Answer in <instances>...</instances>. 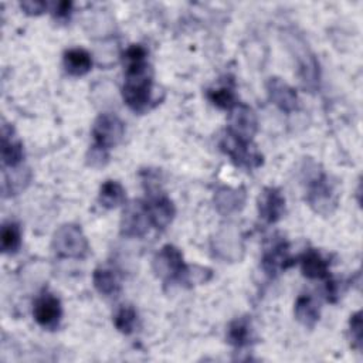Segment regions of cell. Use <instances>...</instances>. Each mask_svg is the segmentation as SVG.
<instances>
[{
    "mask_svg": "<svg viewBox=\"0 0 363 363\" xmlns=\"http://www.w3.org/2000/svg\"><path fill=\"white\" fill-rule=\"evenodd\" d=\"M267 94L269 101L284 112H294L298 109L299 99L295 89L278 77L267 81Z\"/></svg>",
    "mask_w": 363,
    "mask_h": 363,
    "instance_id": "11",
    "label": "cell"
},
{
    "mask_svg": "<svg viewBox=\"0 0 363 363\" xmlns=\"http://www.w3.org/2000/svg\"><path fill=\"white\" fill-rule=\"evenodd\" d=\"M294 312H295L296 320L306 328H313L315 323L319 320V315H320L319 303L309 294L298 296Z\"/></svg>",
    "mask_w": 363,
    "mask_h": 363,
    "instance_id": "18",
    "label": "cell"
},
{
    "mask_svg": "<svg viewBox=\"0 0 363 363\" xmlns=\"http://www.w3.org/2000/svg\"><path fill=\"white\" fill-rule=\"evenodd\" d=\"M146 208L152 225L160 230L166 228L172 223L176 213L172 200L164 194H157L152 197L149 201H146Z\"/></svg>",
    "mask_w": 363,
    "mask_h": 363,
    "instance_id": "14",
    "label": "cell"
},
{
    "mask_svg": "<svg viewBox=\"0 0 363 363\" xmlns=\"http://www.w3.org/2000/svg\"><path fill=\"white\" fill-rule=\"evenodd\" d=\"M252 337V329L251 323L247 318H237L233 320L227 329V340L235 346L242 347L250 343Z\"/></svg>",
    "mask_w": 363,
    "mask_h": 363,
    "instance_id": "22",
    "label": "cell"
},
{
    "mask_svg": "<svg viewBox=\"0 0 363 363\" xmlns=\"http://www.w3.org/2000/svg\"><path fill=\"white\" fill-rule=\"evenodd\" d=\"M261 262H262V269L268 275H277V274L285 271L288 267H291L294 264V261L289 255L286 241L285 240L274 241L271 244V247H268L264 251Z\"/></svg>",
    "mask_w": 363,
    "mask_h": 363,
    "instance_id": "13",
    "label": "cell"
},
{
    "mask_svg": "<svg viewBox=\"0 0 363 363\" xmlns=\"http://www.w3.org/2000/svg\"><path fill=\"white\" fill-rule=\"evenodd\" d=\"M289 47L298 64L299 77L303 85L309 89H315L319 82V65L315 55L311 52L308 44H305V41L299 35H291Z\"/></svg>",
    "mask_w": 363,
    "mask_h": 363,
    "instance_id": "5",
    "label": "cell"
},
{
    "mask_svg": "<svg viewBox=\"0 0 363 363\" xmlns=\"http://www.w3.org/2000/svg\"><path fill=\"white\" fill-rule=\"evenodd\" d=\"M221 149L231 157V160L248 170L257 169L262 164V155L257 150L251 140H244L227 130L225 136L221 139L220 143Z\"/></svg>",
    "mask_w": 363,
    "mask_h": 363,
    "instance_id": "4",
    "label": "cell"
},
{
    "mask_svg": "<svg viewBox=\"0 0 363 363\" xmlns=\"http://www.w3.org/2000/svg\"><path fill=\"white\" fill-rule=\"evenodd\" d=\"M230 112L228 132L240 139L251 140L258 129V121L254 111L244 104H237Z\"/></svg>",
    "mask_w": 363,
    "mask_h": 363,
    "instance_id": "10",
    "label": "cell"
},
{
    "mask_svg": "<svg viewBox=\"0 0 363 363\" xmlns=\"http://www.w3.org/2000/svg\"><path fill=\"white\" fill-rule=\"evenodd\" d=\"M301 271L309 279H326L329 277L328 261L315 250L305 251L301 258Z\"/></svg>",
    "mask_w": 363,
    "mask_h": 363,
    "instance_id": "16",
    "label": "cell"
},
{
    "mask_svg": "<svg viewBox=\"0 0 363 363\" xmlns=\"http://www.w3.org/2000/svg\"><path fill=\"white\" fill-rule=\"evenodd\" d=\"M207 96H208L210 102H213L216 106H218L221 109L231 111L237 105L235 94H234L233 88L227 86V85H223L216 89H210L207 92Z\"/></svg>",
    "mask_w": 363,
    "mask_h": 363,
    "instance_id": "25",
    "label": "cell"
},
{
    "mask_svg": "<svg viewBox=\"0 0 363 363\" xmlns=\"http://www.w3.org/2000/svg\"><path fill=\"white\" fill-rule=\"evenodd\" d=\"M71 3L69 1H60V3H57L55 4V7H54V13H55V16H58V17H67L68 14H69V11H71Z\"/></svg>",
    "mask_w": 363,
    "mask_h": 363,
    "instance_id": "28",
    "label": "cell"
},
{
    "mask_svg": "<svg viewBox=\"0 0 363 363\" xmlns=\"http://www.w3.org/2000/svg\"><path fill=\"white\" fill-rule=\"evenodd\" d=\"M306 200L309 206L319 214H330L336 207V194L325 174L320 173L311 180Z\"/></svg>",
    "mask_w": 363,
    "mask_h": 363,
    "instance_id": "7",
    "label": "cell"
},
{
    "mask_svg": "<svg viewBox=\"0 0 363 363\" xmlns=\"http://www.w3.org/2000/svg\"><path fill=\"white\" fill-rule=\"evenodd\" d=\"M349 328H350L352 343L356 349L360 350L362 349V313H360V311L350 316Z\"/></svg>",
    "mask_w": 363,
    "mask_h": 363,
    "instance_id": "26",
    "label": "cell"
},
{
    "mask_svg": "<svg viewBox=\"0 0 363 363\" xmlns=\"http://www.w3.org/2000/svg\"><path fill=\"white\" fill-rule=\"evenodd\" d=\"M52 247L60 257L75 259L85 258L89 251L88 240L77 224H64L58 227L54 233Z\"/></svg>",
    "mask_w": 363,
    "mask_h": 363,
    "instance_id": "2",
    "label": "cell"
},
{
    "mask_svg": "<svg viewBox=\"0 0 363 363\" xmlns=\"http://www.w3.org/2000/svg\"><path fill=\"white\" fill-rule=\"evenodd\" d=\"M91 133L94 139L92 147L108 152L111 147L116 146L122 140L125 126L115 113L104 112L95 119Z\"/></svg>",
    "mask_w": 363,
    "mask_h": 363,
    "instance_id": "3",
    "label": "cell"
},
{
    "mask_svg": "<svg viewBox=\"0 0 363 363\" xmlns=\"http://www.w3.org/2000/svg\"><path fill=\"white\" fill-rule=\"evenodd\" d=\"M285 211V197L277 187H265L258 196V213L265 223L278 221Z\"/></svg>",
    "mask_w": 363,
    "mask_h": 363,
    "instance_id": "12",
    "label": "cell"
},
{
    "mask_svg": "<svg viewBox=\"0 0 363 363\" xmlns=\"http://www.w3.org/2000/svg\"><path fill=\"white\" fill-rule=\"evenodd\" d=\"M21 9L27 13V14H40L44 11V9L47 7V4L44 1H23Z\"/></svg>",
    "mask_w": 363,
    "mask_h": 363,
    "instance_id": "27",
    "label": "cell"
},
{
    "mask_svg": "<svg viewBox=\"0 0 363 363\" xmlns=\"http://www.w3.org/2000/svg\"><path fill=\"white\" fill-rule=\"evenodd\" d=\"M92 282L95 289L104 296H115L121 291V281L111 268H96L92 275Z\"/></svg>",
    "mask_w": 363,
    "mask_h": 363,
    "instance_id": "19",
    "label": "cell"
},
{
    "mask_svg": "<svg viewBox=\"0 0 363 363\" xmlns=\"http://www.w3.org/2000/svg\"><path fill=\"white\" fill-rule=\"evenodd\" d=\"M24 157L23 145L13 135V128L3 125L1 129V162L4 167H16Z\"/></svg>",
    "mask_w": 363,
    "mask_h": 363,
    "instance_id": "15",
    "label": "cell"
},
{
    "mask_svg": "<svg viewBox=\"0 0 363 363\" xmlns=\"http://www.w3.org/2000/svg\"><path fill=\"white\" fill-rule=\"evenodd\" d=\"M0 241L4 254H14L21 245V230L18 224L14 221L4 223L0 233Z\"/></svg>",
    "mask_w": 363,
    "mask_h": 363,
    "instance_id": "23",
    "label": "cell"
},
{
    "mask_svg": "<svg viewBox=\"0 0 363 363\" xmlns=\"http://www.w3.org/2000/svg\"><path fill=\"white\" fill-rule=\"evenodd\" d=\"M33 316L40 326L45 329H55L62 316L60 299L50 292L41 294L34 302Z\"/></svg>",
    "mask_w": 363,
    "mask_h": 363,
    "instance_id": "9",
    "label": "cell"
},
{
    "mask_svg": "<svg viewBox=\"0 0 363 363\" xmlns=\"http://www.w3.org/2000/svg\"><path fill=\"white\" fill-rule=\"evenodd\" d=\"M152 225L146 203L136 200L129 203L121 218V233L126 237H142Z\"/></svg>",
    "mask_w": 363,
    "mask_h": 363,
    "instance_id": "8",
    "label": "cell"
},
{
    "mask_svg": "<svg viewBox=\"0 0 363 363\" xmlns=\"http://www.w3.org/2000/svg\"><path fill=\"white\" fill-rule=\"evenodd\" d=\"M138 320V313L133 306L130 305H122L113 315V325L115 328L129 335L133 332Z\"/></svg>",
    "mask_w": 363,
    "mask_h": 363,
    "instance_id": "24",
    "label": "cell"
},
{
    "mask_svg": "<svg viewBox=\"0 0 363 363\" xmlns=\"http://www.w3.org/2000/svg\"><path fill=\"white\" fill-rule=\"evenodd\" d=\"M98 200L105 208H115L125 203V189L116 180H106L99 187Z\"/></svg>",
    "mask_w": 363,
    "mask_h": 363,
    "instance_id": "21",
    "label": "cell"
},
{
    "mask_svg": "<svg viewBox=\"0 0 363 363\" xmlns=\"http://www.w3.org/2000/svg\"><path fill=\"white\" fill-rule=\"evenodd\" d=\"M64 67L69 75L82 77L92 68L91 54L84 48H71L64 54Z\"/></svg>",
    "mask_w": 363,
    "mask_h": 363,
    "instance_id": "17",
    "label": "cell"
},
{
    "mask_svg": "<svg viewBox=\"0 0 363 363\" xmlns=\"http://www.w3.org/2000/svg\"><path fill=\"white\" fill-rule=\"evenodd\" d=\"M244 200H245L244 190L230 189V187L218 189L214 196L216 207L223 214H230L233 211H237L238 208L242 207Z\"/></svg>",
    "mask_w": 363,
    "mask_h": 363,
    "instance_id": "20",
    "label": "cell"
},
{
    "mask_svg": "<svg viewBox=\"0 0 363 363\" xmlns=\"http://www.w3.org/2000/svg\"><path fill=\"white\" fill-rule=\"evenodd\" d=\"M186 269L183 254L172 244L163 245L153 258V271L164 281H173L182 278Z\"/></svg>",
    "mask_w": 363,
    "mask_h": 363,
    "instance_id": "6",
    "label": "cell"
},
{
    "mask_svg": "<svg viewBox=\"0 0 363 363\" xmlns=\"http://www.w3.org/2000/svg\"><path fill=\"white\" fill-rule=\"evenodd\" d=\"M125 82L122 96L125 104L135 112H145L152 101V69L143 61L125 64Z\"/></svg>",
    "mask_w": 363,
    "mask_h": 363,
    "instance_id": "1",
    "label": "cell"
}]
</instances>
